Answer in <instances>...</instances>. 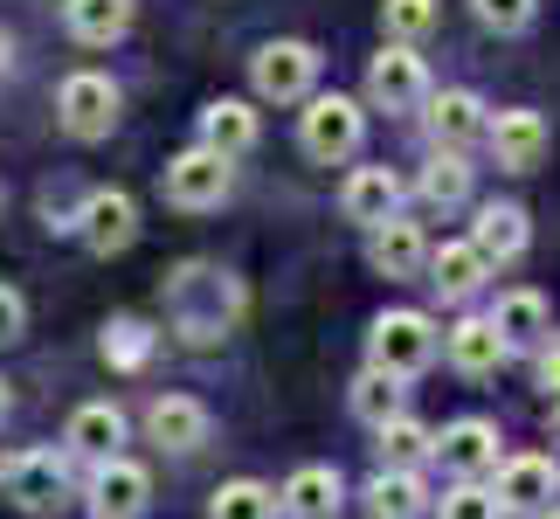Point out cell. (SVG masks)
Wrapping results in <instances>:
<instances>
[{
    "label": "cell",
    "instance_id": "obj_1",
    "mask_svg": "<svg viewBox=\"0 0 560 519\" xmlns=\"http://www.w3.org/2000/svg\"><path fill=\"white\" fill-rule=\"evenodd\" d=\"M368 354H374V367H381V374L408 381V374H422V367L436 360V326H429L422 312H387V319H374V333H368Z\"/></svg>",
    "mask_w": 560,
    "mask_h": 519
},
{
    "label": "cell",
    "instance_id": "obj_2",
    "mask_svg": "<svg viewBox=\"0 0 560 519\" xmlns=\"http://www.w3.org/2000/svg\"><path fill=\"white\" fill-rule=\"evenodd\" d=\"M298 139H305L312 160H347V153H360V139H368V112H360L353 97H339V91L332 97H312Z\"/></svg>",
    "mask_w": 560,
    "mask_h": 519
},
{
    "label": "cell",
    "instance_id": "obj_3",
    "mask_svg": "<svg viewBox=\"0 0 560 519\" xmlns=\"http://www.w3.org/2000/svg\"><path fill=\"white\" fill-rule=\"evenodd\" d=\"M56 118H62V132H70V139H104L118 125V83L97 77V70H77L56 91Z\"/></svg>",
    "mask_w": 560,
    "mask_h": 519
},
{
    "label": "cell",
    "instance_id": "obj_4",
    "mask_svg": "<svg viewBox=\"0 0 560 519\" xmlns=\"http://www.w3.org/2000/svg\"><path fill=\"white\" fill-rule=\"evenodd\" d=\"M368 97L381 104V112H416V104L429 97V70H422V56L408 49V42H395V49H381L368 62Z\"/></svg>",
    "mask_w": 560,
    "mask_h": 519
},
{
    "label": "cell",
    "instance_id": "obj_5",
    "mask_svg": "<svg viewBox=\"0 0 560 519\" xmlns=\"http://www.w3.org/2000/svg\"><path fill=\"white\" fill-rule=\"evenodd\" d=\"M249 77H256V91H264V97H277V104H291V97H312L318 49H312V42H270V49H256Z\"/></svg>",
    "mask_w": 560,
    "mask_h": 519
},
{
    "label": "cell",
    "instance_id": "obj_6",
    "mask_svg": "<svg viewBox=\"0 0 560 519\" xmlns=\"http://www.w3.org/2000/svg\"><path fill=\"white\" fill-rule=\"evenodd\" d=\"M8 499L21 512H56L62 499H70V464H62L56 450H21V458L8 464Z\"/></svg>",
    "mask_w": 560,
    "mask_h": 519
},
{
    "label": "cell",
    "instance_id": "obj_7",
    "mask_svg": "<svg viewBox=\"0 0 560 519\" xmlns=\"http://www.w3.org/2000/svg\"><path fill=\"white\" fill-rule=\"evenodd\" d=\"M166 201L174 208H222V194H229V160L222 153H208V146H194V153L180 160H166Z\"/></svg>",
    "mask_w": 560,
    "mask_h": 519
},
{
    "label": "cell",
    "instance_id": "obj_8",
    "mask_svg": "<svg viewBox=\"0 0 560 519\" xmlns=\"http://www.w3.org/2000/svg\"><path fill=\"white\" fill-rule=\"evenodd\" d=\"M153 506V478L132 458H104L91 478V519H145Z\"/></svg>",
    "mask_w": 560,
    "mask_h": 519
},
{
    "label": "cell",
    "instance_id": "obj_9",
    "mask_svg": "<svg viewBox=\"0 0 560 519\" xmlns=\"http://www.w3.org/2000/svg\"><path fill=\"white\" fill-rule=\"evenodd\" d=\"M560 492L553 458H505L499 464V512H547Z\"/></svg>",
    "mask_w": 560,
    "mask_h": 519
},
{
    "label": "cell",
    "instance_id": "obj_10",
    "mask_svg": "<svg viewBox=\"0 0 560 519\" xmlns=\"http://www.w3.org/2000/svg\"><path fill=\"white\" fill-rule=\"evenodd\" d=\"M132 235H139V208H132V194H118V187H97L91 201H83V243H91L97 256H112V250H132Z\"/></svg>",
    "mask_w": 560,
    "mask_h": 519
},
{
    "label": "cell",
    "instance_id": "obj_11",
    "mask_svg": "<svg viewBox=\"0 0 560 519\" xmlns=\"http://www.w3.org/2000/svg\"><path fill=\"white\" fill-rule=\"evenodd\" d=\"M485 139H491V153H499L505 173H533L547 160V118L540 112H499Z\"/></svg>",
    "mask_w": 560,
    "mask_h": 519
},
{
    "label": "cell",
    "instance_id": "obj_12",
    "mask_svg": "<svg viewBox=\"0 0 560 519\" xmlns=\"http://www.w3.org/2000/svg\"><path fill=\"white\" fill-rule=\"evenodd\" d=\"M436 458L457 471V478H485V471H499V429L485 416H464L436 437Z\"/></svg>",
    "mask_w": 560,
    "mask_h": 519
},
{
    "label": "cell",
    "instance_id": "obj_13",
    "mask_svg": "<svg viewBox=\"0 0 560 519\" xmlns=\"http://www.w3.org/2000/svg\"><path fill=\"white\" fill-rule=\"evenodd\" d=\"M145 437H153L160 450H201L208 443V408L194 402V395H160L153 408H145Z\"/></svg>",
    "mask_w": 560,
    "mask_h": 519
},
{
    "label": "cell",
    "instance_id": "obj_14",
    "mask_svg": "<svg viewBox=\"0 0 560 519\" xmlns=\"http://www.w3.org/2000/svg\"><path fill=\"white\" fill-rule=\"evenodd\" d=\"M339 208H347V222L381 229V222H395V215H401V181L387 166H360L353 181H347V194H339Z\"/></svg>",
    "mask_w": 560,
    "mask_h": 519
},
{
    "label": "cell",
    "instance_id": "obj_15",
    "mask_svg": "<svg viewBox=\"0 0 560 519\" xmlns=\"http://www.w3.org/2000/svg\"><path fill=\"white\" fill-rule=\"evenodd\" d=\"M339 499H347V485H339L332 464H305L291 471V485L277 492V506H284L291 519H339Z\"/></svg>",
    "mask_w": 560,
    "mask_h": 519
},
{
    "label": "cell",
    "instance_id": "obj_16",
    "mask_svg": "<svg viewBox=\"0 0 560 519\" xmlns=\"http://www.w3.org/2000/svg\"><path fill=\"white\" fill-rule=\"evenodd\" d=\"M368 264L381 270V277H422V264H429V243H422V229L416 222H381L374 235H368Z\"/></svg>",
    "mask_w": 560,
    "mask_h": 519
},
{
    "label": "cell",
    "instance_id": "obj_17",
    "mask_svg": "<svg viewBox=\"0 0 560 519\" xmlns=\"http://www.w3.org/2000/svg\"><path fill=\"white\" fill-rule=\"evenodd\" d=\"M429 132H436V146H443V153H457V146L485 139V132H491V118H485L478 91H443L436 104H429Z\"/></svg>",
    "mask_w": 560,
    "mask_h": 519
},
{
    "label": "cell",
    "instance_id": "obj_18",
    "mask_svg": "<svg viewBox=\"0 0 560 519\" xmlns=\"http://www.w3.org/2000/svg\"><path fill=\"white\" fill-rule=\"evenodd\" d=\"M62 443H70L77 458L104 464V458H118V443H125V416H118L112 402H83L77 416H70V429H62Z\"/></svg>",
    "mask_w": 560,
    "mask_h": 519
},
{
    "label": "cell",
    "instance_id": "obj_19",
    "mask_svg": "<svg viewBox=\"0 0 560 519\" xmlns=\"http://www.w3.org/2000/svg\"><path fill=\"white\" fill-rule=\"evenodd\" d=\"M443 346H450V360H457L464 374H499V360L512 354L491 319H457V326L443 333Z\"/></svg>",
    "mask_w": 560,
    "mask_h": 519
},
{
    "label": "cell",
    "instance_id": "obj_20",
    "mask_svg": "<svg viewBox=\"0 0 560 519\" xmlns=\"http://www.w3.org/2000/svg\"><path fill=\"white\" fill-rule=\"evenodd\" d=\"M201 146H208V153H222V160L249 153V146H256V112H249L243 97L208 104V112H201Z\"/></svg>",
    "mask_w": 560,
    "mask_h": 519
},
{
    "label": "cell",
    "instance_id": "obj_21",
    "mask_svg": "<svg viewBox=\"0 0 560 519\" xmlns=\"http://www.w3.org/2000/svg\"><path fill=\"white\" fill-rule=\"evenodd\" d=\"M470 243H478L485 264H512V256H526V215L520 208H478V229H470Z\"/></svg>",
    "mask_w": 560,
    "mask_h": 519
},
{
    "label": "cell",
    "instance_id": "obj_22",
    "mask_svg": "<svg viewBox=\"0 0 560 519\" xmlns=\"http://www.w3.org/2000/svg\"><path fill=\"white\" fill-rule=\"evenodd\" d=\"M485 256H478V243H443V250H429V285H436L443 298H470L485 285Z\"/></svg>",
    "mask_w": 560,
    "mask_h": 519
},
{
    "label": "cell",
    "instance_id": "obj_23",
    "mask_svg": "<svg viewBox=\"0 0 560 519\" xmlns=\"http://www.w3.org/2000/svg\"><path fill=\"white\" fill-rule=\"evenodd\" d=\"M374 450H381V471H416L422 458H436V437L416 423V416H387L381 429H374Z\"/></svg>",
    "mask_w": 560,
    "mask_h": 519
},
{
    "label": "cell",
    "instance_id": "obj_24",
    "mask_svg": "<svg viewBox=\"0 0 560 519\" xmlns=\"http://www.w3.org/2000/svg\"><path fill=\"white\" fill-rule=\"evenodd\" d=\"M368 512L374 519H422L429 512V485L416 478V471H381V478L368 485Z\"/></svg>",
    "mask_w": 560,
    "mask_h": 519
},
{
    "label": "cell",
    "instance_id": "obj_25",
    "mask_svg": "<svg viewBox=\"0 0 560 519\" xmlns=\"http://www.w3.org/2000/svg\"><path fill=\"white\" fill-rule=\"evenodd\" d=\"M491 326H499L505 346H540L547 339V298L540 291H505L499 312H491Z\"/></svg>",
    "mask_w": 560,
    "mask_h": 519
},
{
    "label": "cell",
    "instance_id": "obj_26",
    "mask_svg": "<svg viewBox=\"0 0 560 519\" xmlns=\"http://www.w3.org/2000/svg\"><path fill=\"white\" fill-rule=\"evenodd\" d=\"M62 21L77 42H118L132 28V0H62Z\"/></svg>",
    "mask_w": 560,
    "mask_h": 519
},
{
    "label": "cell",
    "instance_id": "obj_27",
    "mask_svg": "<svg viewBox=\"0 0 560 519\" xmlns=\"http://www.w3.org/2000/svg\"><path fill=\"white\" fill-rule=\"evenodd\" d=\"M284 506H277V492L270 485H256V478H235V485H222L208 499V519H277Z\"/></svg>",
    "mask_w": 560,
    "mask_h": 519
},
{
    "label": "cell",
    "instance_id": "obj_28",
    "mask_svg": "<svg viewBox=\"0 0 560 519\" xmlns=\"http://www.w3.org/2000/svg\"><path fill=\"white\" fill-rule=\"evenodd\" d=\"M422 201L429 208H464L470 201V166L457 153H436V160L422 166Z\"/></svg>",
    "mask_w": 560,
    "mask_h": 519
},
{
    "label": "cell",
    "instance_id": "obj_29",
    "mask_svg": "<svg viewBox=\"0 0 560 519\" xmlns=\"http://www.w3.org/2000/svg\"><path fill=\"white\" fill-rule=\"evenodd\" d=\"M353 416L360 423H387V416H401V381L395 374H381V367H368V374L353 381Z\"/></svg>",
    "mask_w": 560,
    "mask_h": 519
},
{
    "label": "cell",
    "instance_id": "obj_30",
    "mask_svg": "<svg viewBox=\"0 0 560 519\" xmlns=\"http://www.w3.org/2000/svg\"><path fill=\"white\" fill-rule=\"evenodd\" d=\"M381 21L395 42H416V35L436 28V0H381Z\"/></svg>",
    "mask_w": 560,
    "mask_h": 519
},
{
    "label": "cell",
    "instance_id": "obj_31",
    "mask_svg": "<svg viewBox=\"0 0 560 519\" xmlns=\"http://www.w3.org/2000/svg\"><path fill=\"white\" fill-rule=\"evenodd\" d=\"M443 519H499V492H485L478 478H464L457 492H443Z\"/></svg>",
    "mask_w": 560,
    "mask_h": 519
},
{
    "label": "cell",
    "instance_id": "obj_32",
    "mask_svg": "<svg viewBox=\"0 0 560 519\" xmlns=\"http://www.w3.org/2000/svg\"><path fill=\"white\" fill-rule=\"evenodd\" d=\"M478 21H485V28H499V35H512V28H526V21H533V0H478Z\"/></svg>",
    "mask_w": 560,
    "mask_h": 519
},
{
    "label": "cell",
    "instance_id": "obj_33",
    "mask_svg": "<svg viewBox=\"0 0 560 519\" xmlns=\"http://www.w3.org/2000/svg\"><path fill=\"white\" fill-rule=\"evenodd\" d=\"M21 319H28V312H21V291L0 285V346H8V339L21 333Z\"/></svg>",
    "mask_w": 560,
    "mask_h": 519
},
{
    "label": "cell",
    "instance_id": "obj_34",
    "mask_svg": "<svg viewBox=\"0 0 560 519\" xmlns=\"http://www.w3.org/2000/svg\"><path fill=\"white\" fill-rule=\"evenodd\" d=\"M540 381H547L553 395H560V354H540Z\"/></svg>",
    "mask_w": 560,
    "mask_h": 519
},
{
    "label": "cell",
    "instance_id": "obj_35",
    "mask_svg": "<svg viewBox=\"0 0 560 519\" xmlns=\"http://www.w3.org/2000/svg\"><path fill=\"white\" fill-rule=\"evenodd\" d=\"M8 62H14V42H8V35H0V77H8Z\"/></svg>",
    "mask_w": 560,
    "mask_h": 519
},
{
    "label": "cell",
    "instance_id": "obj_36",
    "mask_svg": "<svg viewBox=\"0 0 560 519\" xmlns=\"http://www.w3.org/2000/svg\"><path fill=\"white\" fill-rule=\"evenodd\" d=\"M553 437H560V395H553Z\"/></svg>",
    "mask_w": 560,
    "mask_h": 519
},
{
    "label": "cell",
    "instance_id": "obj_37",
    "mask_svg": "<svg viewBox=\"0 0 560 519\" xmlns=\"http://www.w3.org/2000/svg\"><path fill=\"white\" fill-rule=\"evenodd\" d=\"M0 416H8V388H0Z\"/></svg>",
    "mask_w": 560,
    "mask_h": 519
},
{
    "label": "cell",
    "instance_id": "obj_38",
    "mask_svg": "<svg viewBox=\"0 0 560 519\" xmlns=\"http://www.w3.org/2000/svg\"><path fill=\"white\" fill-rule=\"evenodd\" d=\"M540 519H560V506H547V512H540Z\"/></svg>",
    "mask_w": 560,
    "mask_h": 519
}]
</instances>
